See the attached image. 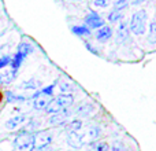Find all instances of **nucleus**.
Instances as JSON below:
<instances>
[{"label":"nucleus","mask_w":156,"mask_h":151,"mask_svg":"<svg viewBox=\"0 0 156 151\" xmlns=\"http://www.w3.org/2000/svg\"><path fill=\"white\" fill-rule=\"evenodd\" d=\"M14 149L16 151H33L36 149V133L22 131L14 139Z\"/></svg>","instance_id":"f257e3e1"},{"label":"nucleus","mask_w":156,"mask_h":151,"mask_svg":"<svg viewBox=\"0 0 156 151\" xmlns=\"http://www.w3.org/2000/svg\"><path fill=\"white\" fill-rule=\"evenodd\" d=\"M147 18H148V14L144 8L133 13L132 19L129 22L130 33H133L136 36H143L147 30Z\"/></svg>","instance_id":"f03ea898"},{"label":"nucleus","mask_w":156,"mask_h":151,"mask_svg":"<svg viewBox=\"0 0 156 151\" xmlns=\"http://www.w3.org/2000/svg\"><path fill=\"white\" fill-rule=\"evenodd\" d=\"M78 133H80L81 140H82L83 144H92L94 142H97L101 131H100L99 127H88L85 129H81Z\"/></svg>","instance_id":"7ed1b4c3"},{"label":"nucleus","mask_w":156,"mask_h":151,"mask_svg":"<svg viewBox=\"0 0 156 151\" xmlns=\"http://www.w3.org/2000/svg\"><path fill=\"white\" fill-rule=\"evenodd\" d=\"M85 26H88L90 30L99 29V28L104 26V19H103L97 13L90 11V13H88L85 17Z\"/></svg>","instance_id":"20e7f679"},{"label":"nucleus","mask_w":156,"mask_h":151,"mask_svg":"<svg viewBox=\"0 0 156 151\" xmlns=\"http://www.w3.org/2000/svg\"><path fill=\"white\" fill-rule=\"evenodd\" d=\"M130 40V29L129 24L126 21H119L118 29H116V43H125V41Z\"/></svg>","instance_id":"39448f33"},{"label":"nucleus","mask_w":156,"mask_h":151,"mask_svg":"<svg viewBox=\"0 0 156 151\" xmlns=\"http://www.w3.org/2000/svg\"><path fill=\"white\" fill-rule=\"evenodd\" d=\"M52 140H54V135L49 131H41V132L36 133V149L49 146Z\"/></svg>","instance_id":"423d86ee"},{"label":"nucleus","mask_w":156,"mask_h":151,"mask_svg":"<svg viewBox=\"0 0 156 151\" xmlns=\"http://www.w3.org/2000/svg\"><path fill=\"white\" fill-rule=\"evenodd\" d=\"M70 116H71V111L69 110V109H65V110L59 111V113L52 114V116L49 117L48 122L51 125H62V124H65V122L67 121Z\"/></svg>","instance_id":"0eeeda50"},{"label":"nucleus","mask_w":156,"mask_h":151,"mask_svg":"<svg viewBox=\"0 0 156 151\" xmlns=\"http://www.w3.org/2000/svg\"><path fill=\"white\" fill-rule=\"evenodd\" d=\"M30 99L33 100V109L37 111L45 110L48 103L52 100V98L45 96V95H36V96H30Z\"/></svg>","instance_id":"6e6552de"},{"label":"nucleus","mask_w":156,"mask_h":151,"mask_svg":"<svg viewBox=\"0 0 156 151\" xmlns=\"http://www.w3.org/2000/svg\"><path fill=\"white\" fill-rule=\"evenodd\" d=\"M26 120H27L26 114H18V116H15V117H11L4 124V127H5V129H8V131H14L21 127L22 124H25Z\"/></svg>","instance_id":"1a4fd4ad"},{"label":"nucleus","mask_w":156,"mask_h":151,"mask_svg":"<svg viewBox=\"0 0 156 151\" xmlns=\"http://www.w3.org/2000/svg\"><path fill=\"white\" fill-rule=\"evenodd\" d=\"M114 32H112V28L108 26V25H104V26L99 28L96 32V40L99 43H107L111 37H112Z\"/></svg>","instance_id":"9d476101"},{"label":"nucleus","mask_w":156,"mask_h":151,"mask_svg":"<svg viewBox=\"0 0 156 151\" xmlns=\"http://www.w3.org/2000/svg\"><path fill=\"white\" fill-rule=\"evenodd\" d=\"M16 76H18V70H14V69L0 73V85H8L10 83H12L15 80Z\"/></svg>","instance_id":"9b49d317"},{"label":"nucleus","mask_w":156,"mask_h":151,"mask_svg":"<svg viewBox=\"0 0 156 151\" xmlns=\"http://www.w3.org/2000/svg\"><path fill=\"white\" fill-rule=\"evenodd\" d=\"M93 110H94V106L92 103H80L76 107V110H74V114H77L80 117H86Z\"/></svg>","instance_id":"f8f14e48"},{"label":"nucleus","mask_w":156,"mask_h":151,"mask_svg":"<svg viewBox=\"0 0 156 151\" xmlns=\"http://www.w3.org/2000/svg\"><path fill=\"white\" fill-rule=\"evenodd\" d=\"M67 144L73 149H81L83 146L82 140H81V136L78 132H71L67 133Z\"/></svg>","instance_id":"ddd939ff"},{"label":"nucleus","mask_w":156,"mask_h":151,"mask_svg":"<svg viewBox=\"0 0 156 151\" xmlns=\"http://www.w3.org/2000/svg\"><path fill=\"white\" fill-rule=\"evenodd\" d=\"M62 110H65V109H63V106L60 105V102L56 99V98H52V100L48 103V106H47V109H45V113L52 116V114L59 113V111H62Z\"/></svg>","instance_id":"4468645a"},{"label":"nucleus","mask_w":156,"mask_h":151,"mask_svg":"<svg viewBox=\"0 0 156 151\" xmlns=\"http://www.w3.org/2000/svg\"><path fill=\"white\" fill-rule=\"evenodd\" d=\"M41 85H43V83H41L40 80H37V78H29V80L23 81L21 85L22 89H32V91H36V89H40Z\"/></svg>","instance_id":"2eb2a0df"},{"label":"nucleus","mask_w":156,"mask_h":151,"mask_svg":"<svg viewBox=\"0 0 156 151\" xmlns=\"http://www.w3.org/2000/svg\"><path fill=\"white\" fill-rule=\"evenodd\" d=\"M71 32L78 37H85V36L90 35L92 30L85 25H76V26H71Z\"/></svg>","instance_id":"dca6fc26"},{"label":"nucleus","mask_w":156,"mask_h":151,"mask_svg":"<svg viewBox=\"0 0 156 151\" xmlns=\"http://www.w3.org/2000/svg\"><path fill=\"white\" fill-rule=\"evenodd\" d=\"M55 88H56V83L49 84L48 87H44V88H40L38 91H36V92H34V95H32V96H36V95H45V96L54 98Z\"/></svg>","instance_id":"f3484780"},{"label":"nucleus","mask_w":156,"mask_h":151,"mask_svg":"<svg viewBox=\"0 0 156 151\" xmlns=\"http://www.w3.org/2000/svg\"><path fill=\"white\" fill-rule=\"evenodd\" d=\"M33 51H34V47H33L30 43H27V41H22V43L18 46V48H16V52L25 55V57L30 55Z\"/></svg>","instance_id":"a211bd4d"},{"label":"nucleus","mask_w":156,"mask_h":151,"mask_svg":"<svg viewBox=\"0 0 156 151\" xmlns=\"http://www.w3.org/2000/svg\"><path fill=\"white\" fill-rule=\"evenodd\" d=\"M82 129V121L81 120H73L69 124H66V132L71 133V132H80Z\"/></svg>","instance_id":"6ab92c4d"},{"label":"nucleus","mask_w":156,"mask_h":151,"mask_svg":"<svg viewBox=\"0 0 156 151\" xmlns=\"http://www.w3.org/2000/svg\"><path fill=\"white\" fill-rule=\"evenodd\" d=\"M89 151H110V144L107 142L103 140H97L94 143L90 144V150Z\"/></svg>","instance_id":"aec40b11"},{"label":"nucleus","mask_w":156,"mask_h":151,"mask_svg":"<svg viewBox=\"0 0 156 151\" xmlns=\"http://www.w3.org/2000/svg\"><path fill=\"white\" fill-rule=\"evenodd\" d=\"M122 18H123V11L116 10V8H114V10L108 14V21H110L111 24H115V22H118V21H122Z\"/></svg>","instance_id":"412c9836"},{"label":"nucleus","mask_w":156,"mask_h":151,"mask_svg":"<svg viewBox=\"0 0 156 151\" xmlns=\"http://www.w3.org/2000/svg\"><path fill=\"white\" fill-rule=\"evenodd\" d=\"M148 43L149 44H156V21L151 22L149 25V30H148Z\"/></svg>","instance_id":"4be33fe9"},{"label":"nucleus","mask_w":156,"mask_h":151,"mask_svg":"<svg viewBox=\"0 0 156 151\" xmlns=\"http://www.w3.org/2000/svg\"><path fill=\"white\" fill-rule=\"evenodd\" d=\"M59 89L62 94H73L74 92V85L71 83H67V81H62V83L59 84Z\"/></svg>","instance_id":"5701e85b"},{"label":"nucleus","mask_w":156,"mask_h":151,"mask_svg":"<svg viewBox=\"0 0 156 151\" xmlns=\"http://www.w3.org/2000/svg\"><path fill=\"white\" fill-rule=\"evenodd\" d=\"M5 96H7V100H8L10 103H14V102H23V100H26V96H23V95H16V94H14V92H10V91L5 94Z\"/></svg>","instance_id":"b1692460"},{"label":"nucleus","mask_w":156,"mask_h":151,"mask_svg":"<svg viewBox=\"0 0 156 151\" xmlns=\"http://www.w3.org/2000/svg\"><path fill=\"white\" fill-rule=\"evenodd\" d=\"M127 4H129V2H127V0H115V3H114V6H115V7H114V8L123 11L125 8L127 7Z\"/></svg>","instance_id":"393cba45"},{"label":"nucleus","mask_w":156,"mask_h":151,"mask_svg":"<svg viewBox=\"0 0 156 151\" xmlns=\"http://www.w3.org/2000/svg\"><path fill=\"white\" fill-rule=\"evenodd\" d=\"M10 63H11V57H10V55H5V57L0 58V69L5 68V66L10 65Z\"/></svg>","instance_id":"a878e982"},{"label":"nucleus","mask_w":156,"mask_h":151,"mask_svg":"<svg viewBox=\"0 0 156 151\" xmlns=\"http://www.w3.org/2000/svg\"><path fill=\"white\" fill-rule=\"evenodd\" d=\"M93 4L96 7H100V8H104L108 6V0H93Z\"/></svg>","instance_id":"bb28decb"},{"label":"nucleus","mask_w":156,"mask_h":151,"mask_svg":"<svg viewBox=\"0 0 156 151\" xmlns=\"http://www.w3.org/2000/svg\"><path fill=\"white\" fill-rule=\"evenodd\" d=\"M111 151H126L125 150V146L121 143V142H115L114 143V146H112V150Z\"/></svg>","instance_id":"cd10ccee"},{"label":"nucleus","mask_w":156,"mask_h":151,"mask_svg":"<svg viewBox=\"0 0 156 151\" xmlns=\"http://www.w3.org/2000/svg\"><path fill=\"white\" fill-rule=\"evenodd\" d=\"M85 46H86V48H88V50H89V51H90V52H92V54H94V55H100V54H99V52H97V50H96V48H94V47H93V46H90V44H89V43H88V41H85Z\"/></svg>","instance_id":"c85d7f7f"},{"label":"nucleus","mask_w":156,"mask_h":151,"mask_svg":"<svg viewBox=\"0 0 156 151\" xmlns=\"http://www.w3.org/2000/svg\"><path fill=\"white\" fill-rule=\"evenodd\" d=\"M33 151H55L51 146H47V147H38V149H34Z\"/></svg>","instance_id":"c756f323"},{"label":"nucleus","mask_w":156,"mask_h":151,"mask_svg":"<svg viewBox=\"0 0 156 151\" xmlns=\"http://www.w3.org/2000/svg\"><path fill=\"white\" fill-rule=\"evenodd\" d=\"M4 98H5V95H4V92L0 89V105L3 103V100H4Z\"/></svg>","instance_id":"7c9ffc66"},{"label":"nucleus","mask_w":156,"mask_h":151,"mask_svg":"<svg viewBox=\"0 0 156 151\" xmlns=\"http://www.w3.org/2000/svg\"><path fill=\"white\" fill-rule=\"evenodd\" d=\"M141 2H144V0H132V4H140Z\"/></svg>","instance_id":"2f4dec72"},{"label":"nucleus","mask_w":156,"mask_h":151,"mask_svg":"<svg viewBox=\"0 0 156 151\" xmlns=\"http://www.w3.org/2000/svg\"><path fill=\"white\" fill-rule=\"evenodd\" d=\"M70 2H81V0H70Z\"/></svg>","instance_id":"473e14b6"}]
</instances>
